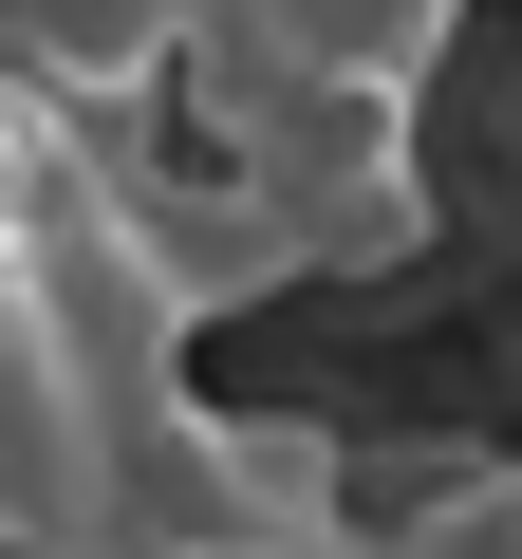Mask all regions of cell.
Instances as JSON below:
<instances>
[{
  "label": "cell",
  "instance_id": "obj_1",
  "mask_svg": "<svg viewBox=\"0 0 522 559\" xmlns=\"http://www.w3.org/2000/svg\"><path fill=\"white\" fill-rule=\"evenodd\" d=\"M187 131L281 205L299 280H373L429 242V94H224Z\"/></svg>",
  "mask_w": 522,
  "mask_h": 559
},
{
  "label": "cell",
  "instance_id": "obj_2",
  "mask_svg": "<svg viewBox=\"0 0 522 559\" xmlns=\"http://www.w3.org/2000/svg\"><path fill=\"white\" fill-rule=\"evenodd\" d=\"M448 38H466V0H205L187 112H224V94H429Z\"/></svg>",
  "mask_w": 522,
  "mask_h": 559
},
{
  "label": "cell",
  "instance_id": "obj_3",
  "mask_svg": "<svg viewBox=\"0 0 522 559\" xmlns=\"http://www.w3.org/2000/svg\"><path fill=\"white\" fill-rule=\"evenodd\" d=\"M38 94L75 112H187V57H205V0H0Z\"/></svg>",
  "mask_w": 522,
  "mask_h": 559
},
{
  "label": "cell",
  "instance_id": "obj_4",
  "mask_svg": "<svg viewBox=\"0 0 522 559\" xmlns=\"http://www.w3.org/2000/svg\"><path fill=\"white\" fill-rule=\"evenodd\" d=\"M281 559H411L392 522H336V540H281Z\"/></svg>",
  "mask_w": 522,
  "mask_h": 559
}]
</instances>
